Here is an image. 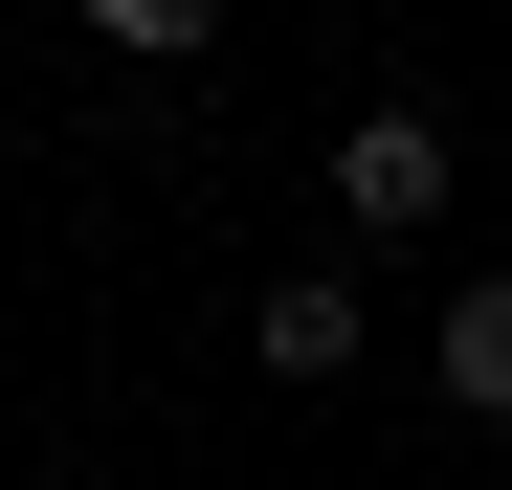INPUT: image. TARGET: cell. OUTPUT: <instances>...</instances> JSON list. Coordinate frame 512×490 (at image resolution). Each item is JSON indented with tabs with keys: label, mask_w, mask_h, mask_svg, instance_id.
<instances>
[{
	"label": "cell",
	"mask_w": 512,
	"mask_h": 490,
	"mask_svg": "<svg viewBox=\"0 0 512 490\" xmlns=\"http://www.w3.org/2000/svg\"><path fill=\"white\" fill-rule=\"evenodd\" d=\"M334 223H357V245L446 223V112H357V134H334Z\"/></svg>",
	"instance_id": "obj_1"
},
{
	"label": "cell",
	"mask_w": 512,
	"mask_h": 490,
	"mask_svg": "<svg viewBox=\"0 0 512 490\" xmlns=\"http://www.w3.org/2000/svg\"><path fill=\"white\" fill-rule=\"evenodd\" d=\"M423 379H446L468 424H512V268H468V290H446V335H423Z\"/></svg>",
	"instance_id": "obj_3"
},
{
	"label": "cell",
	"mask_w": 512,
	"mask_h": 490,
	"mask_svg": "<svg viewBox=\"0 0 512 490\" xmlns=\"http://www.w3.org/2000/svg\"><path fill=\"white\" fill-rule=\"evenodd\" d=\"M245 357L268 379H357V268H290L268 312H245Z\"/></svg>",
	"instance_id": "obj_2"
}]
</instances>
